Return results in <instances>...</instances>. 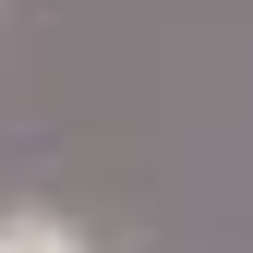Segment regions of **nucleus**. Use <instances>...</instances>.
<instances>
[{
	"label": "nucleus",
	"mask_w": 253,
	"mask_h": 253,
	"mask_svg": "<svg viewBox=\"0 0 253 253\" xmlns=\"http://www.w3.org/2000/svg\"><path fill=\"white\" fill-rule=\"evenodd\" d=\"M0 253H84V241L60 229L48 205H24V217H0Z\"/></svg>",
	"instance_id": "obj_1"
}]
</instances>
